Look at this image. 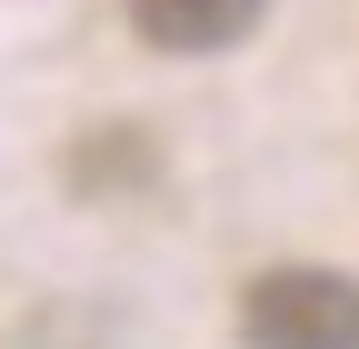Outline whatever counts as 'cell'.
Wrapping results in <instances>:
<instances>
[{
    "label": "cell",
    "mask_w": 359,
    "mask_h": 349,
    "mask_svg": "<svg viewBox=\"0 0 359 349\" xmlns=\"http://www.w3.org/2000/svg\"><path fill=\"white\" fill-rule=\"evenodd\" d=\"M269 0H130V30L170 60H210V50H240L259 30Z\"/></svg>",
    "instance_id": "cell-2"
},
{
    "label": "cell",
    "mask_w": 359,
    "mask_h": 349,
    "mask_svg": "<svg viewBox=\"0 0 359 349\" xmlns=\"http://www.w3.org/2000/svg\"><path fill=\"white\" fill-rule=\"evenodd\" d=\"M240 339L250 349H359V280L320 259H280L240 289Z\"/></svg>",
    "instance_id": "cell-1"
},
{
    "label": "cell",
    "mask_w": 359,
    "mask_h": 349,
    "mask_svg": "<svg viewBox=\"0 0 359 349\" xmlns=\"http://www.w3.org/2000/svg\"><path fill=\"white\" fill-rule=\"evenodd\" d=\"M160 170V150H150V130H130V120H110V130H90V140L70 150V190L80 200H120V190H140Z\"/></svg>",
    "instance_id": "cell-3"
}]
</instances>
